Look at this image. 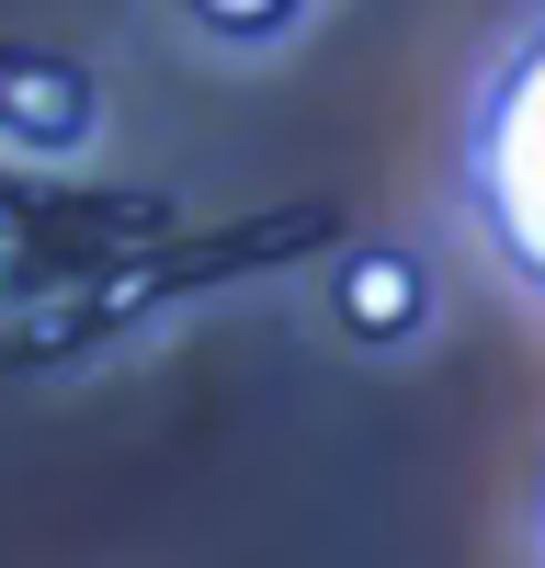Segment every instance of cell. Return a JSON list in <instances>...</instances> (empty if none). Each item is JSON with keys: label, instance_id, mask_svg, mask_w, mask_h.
Instances as JSON below:
<instances>
[{"label": "cell", "instance_id": "cell-3", "mask_svg": "<svg viewBox=\"0 0 545 568\" xmlns=\"http://www.w3.org/2000/svg\"><path fill=\"white\" fill-rule=\"evenodd\" d=\"M194 12H205L216 34H272V23L296 12V0H194Z\"/></svg>", "mask_w": 545, "mask_h": 568}, {"label": "cell", "instance_id": "cell-4", "mask_svg": "<svg viewBox=\"0 0 545 568\" xmlns=\"http://www.w3.org/2000/svg\"><path fill=\"white\" fill-rule=\"evenodd\" d=\"M534 568H545V500H534Z\"/></svg>", "mask_w": 545, "mask_h": 568}, {"label": "cell", "instance_id": "cell-2", "mask_svg": "<svg viewBox=\"0 0 545 568\" xmlns=\"http://www.w3.org/2000/svg\"><path fill=\"white\" fill-rule=\"evenodd\" d=\"M341 318L363 329V342H398V329L421 318V273H409L398 251H363V262L341 273Z\"/></svg>", "mask_w": 545, "mask_h": 568}, {"label": "cell", "instance_id": "cell-1", "mask_svg": "<svg viewBox=\"0 0 545 568\" xmlns=\"http://www.w3.org/2000/svg\"><path fill=\"white\" fill-rule=\"evenodd\" d=\"M454 216L477 262L545 318V12H523L489 45L454 114Z\"/></svg>", "mask_w": 545, "mask_h": 568}]
</instances>
